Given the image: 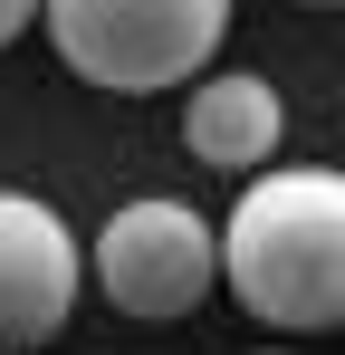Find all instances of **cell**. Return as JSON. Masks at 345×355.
I'll return each mask as SVG.
<instances>
[{
	"instance_id": "obj_1",
	"label": "cell",
	"mask_w": 345,
	"mask_h": 355,
	"mask_svg": "<svg viewBox=\"0 0 345 355\" xmlns=\"http://www.w3.org/2000/svg\"><path fill=\"white\" fill-rule=\"evenodd\" d=\"M221 279L278 336L345 327V173H326V164L249 173L221 231Z\"/></svg>"
},
{
	"instance_id": "obj_2",
	"label": "cell",
	"mask_w": 345,
	"mask_h": 355,
	"mask_svg": "<svg viewBox=\"0 0 345 355\" xmlns=\"http://www.w3.org/2000/svg\"><path fill=\"white\" fill-rule=\"evenodd\" d=\"M221 29H230V0H48V49L87 87H115V96L202 77Z\"/></svg>"
},
{
	"instance_id": "obj_3",
	"label": "cell",
	"mask_w": 345,
	"mask_h": 355,
	"mask_svg": "<svg viewBox=\"0 0 345 355\" xmlns=\"http://www.w3.org/2000/svg\"><path fill=\"white\" fill-rule=\"evenodd\" d=\"M87 269H96V288H106L115 317L172 327V317H192L202 297L221 288V231H211L192 202L144 192V202L106 211V231H96V250H87Z\"/></svg>"
},
{
	"instance_id": "obj_4",
	"label": "cell",
	"mask_w": 345,
	"mask_h": 355,
	"mask_svg": "<svg viewBox=\"0 0 345 355\" xmlns=\"http://www.w3.org/2000/svg\"><path fill=\"white\" fill-rule=\"evenodd\" d=\"M87 288V250L48 202L0 192V355H39Z\"/></svg>"
},
{
	"instance_id": "obj_5",
	"label": "cell",
	"mask_w": 345,
	"mask_h": 355,
	"mask_svg": "<svg viewBox=\"0 0 345 355\" xmlns=\"http://www.w3.org/2000/svg\"><path fill=\"white\" fill-rule=\"evenodd\" d=\"M288 135V106L269 77H249V67H230V77H202L192 96H182V144H192V164H211V173H259L269 154H278Z\"/></svg>"
},
{
	"instance_id": "obj_6",
	"label": "cell",
	"mask_w": 345,
	"mask_h": 355,
	"mask_svg": "<svg viewBox=\"0 0 345 355\" xmlns=\"http://www.w3.org/2000/svg\"><path fill=\"white\" fill-rule=\"evenodd\" d=\"M39 10H48V0H0V49H10V39H19V29H29Z\"/></svg>"
}]
</instances>
